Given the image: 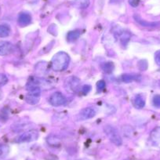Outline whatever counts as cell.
Listing matches in <instances>:
<instances>
[{
    "label": "cell",
    "mask_w": 160,
    "mask_h": 160,
    "mask_svg": "<svg viewBox=\"0 0 160 160\" xmlns=\"http://www.w3.org/2000/svg\"><path fill=\"white\" fill-rule=\"evenodd\" d=\"M104 132H105L106 135L109 138V140L114 144H115L116 146L122 145V139L115 127L111 125L105 126L104 127Z\"/></svg>",
    "instance_id": "obj_3"
},
{
    "label": "cell",
    "mask_w": 160,
    "mask_h": 160,
    "mask_svg": "<svg viewBox=\"0 0 160 160\" xmlns=\"http://www.w3.org/2000/svg\"><path fill=\"white\" fill-rule=\"evenodd\" d=\"M155 63L158 64V66H160V50L157 51L155 54Z\"/></svg>",
    "instance_id": "obj_25"
},
{
    "label": "cell",
    "mask_w": 160,
    "mask_h": 160,
    "mask_svg": "<svg viewBox=\"0 0 160 160\" xmlns=\"http://www.w3.org/2000/svg\"><path fill=\"white\" fill-rule=\"evenodd\" d=\"M47 141H48V144H50V145H58L60 144V141L58 138H57L56 137H50L47 139Z\"/></svg>",
    "instance_id": "obj_21"
},
{
    "label": "cell",
    "mask_w": 160,
    "mask_h": 160,
    "mask_svg": "<svg viewBox=\"0 0 160 160\" xmlns=\"http://www.w3.org/2000/svg\"><path fill=\"white\" fill-rule=\"evenodd\" d=\"M151 139L154 143H160V127H156L151 133Z\"/></svg>",
    "instance_id": "obj_14"
},
{
    "label": "cell",
    "mask_w": 160,
    "mask_h": 160,
    "mask_svg": "<svg viewBox=\"0 0 160 160\" xmlns=\"http://www.w3.org/2000/svg\"><path fill=\"white\" fill-rule=\"evenodd\" d=\"M130 36H131V35H130V34L128 32H122V33L120 35V40H121L122 43L127 45L129 42V41H130Z\"/></svg>",
    "instance_id": "obj_19"
},
{
    "label": "cell",
    "mask_w": 160,
    "mask_h": 160,
    "mask_svg": "<svg viewBox=\"0 0 160 160\" xmlns=\"http://www.w3.org/2000/svg\"><path fill=\"white\" fill-rule=\"evenodd\" d=\"M81 35V31L79 29H75V30L70 31L67 35V39L68 42H74L76 39L79 38Z\"/></svg>",
    "instance_id": "obj_11"
},
{
    "label": "cell",
    "mask_w": 160,
    "mask_h": 160,
    "mask_svg": "<svg viewBox=\"0 0 160 160\" xmlns=\"http://www.w3.org/2000/svg\"><path fill=\"white\" fill-rule=\"evenodd\" d=\"M134 19L138 23L141 25L144 26V27H155V26L158 25V23H151V22H147V21H144V20L141 19L139 16L138 15H135Z\"/></svg>",
    "instance_id": "obj_17"
},
{
    "label": "cell",
    "mask_w": 160,
    "mask_h": 160,
    "mask_svg": "<svg viewBox=\"0 0 160 160\" xmlns=\"http://www.w3.org/2000/svg\"><path fill=\"white\" fill-rule=\"evenodd\" d=\"M90 90H91V87H90V85H85L83 86L82 88V91L84 93H88Z\"/></svg>",
    "instance_id": "obj_27"
},
{
    "label": "cell",
    "mask_w": 160,
    "mask_h": 160,
    "mask_svg": "<svg viewBox=\"0 0 160 160\" xmlns=\"http://www.w3.org/2000/svg\"><path fill=\"white\" fill-rule=\"evenodd\" d=\"M10 152V147L7 144H0V160L3 159L8 155Z\"/></svg>",
    "instance_id": "obj_18"
},
{
    "label": "cell",
    "mask_w": 160,
    "mask_h": 160,
    "mask_svg": "<svg viewBox=\"0 0 160 160\" xmlns=\"http://www.w3.org/2000/svg\"><path fill=\"white\" fill-rule=\"evenodd\" d=\"M101 68H102V70L104 71V72H105L106 74H111L113 72L114 69H115V65L111 61H108V62L104 63Z\"/></svg>",
    "instance_id": "obj_16"
},
{
    "label": "cell",
    "mask_w": 160,
    "mask_h": 160,
    "mask_svg": "<svg viewBox=\"0 0 160 160\" xmlns=\"http://www.w3.org/2000/svg\"><path fill=\"white\" fill-rule=\"evenodd\" d=\"M69 63V55L65 52H58L52 58L51 68L55 72H62L68 67Z\"/></svg>",
    "instance_id": "obj_1"
},
{
    "label": "cell",
    "mask_w": 160,
    "mask_h": 160,
    "mask_svg": "<svg viewBox=\"0 0 160 160\" xmlns=\"http://www.w3.org/2000/svg\"><path fill=\"white\" fill-rule=\"evenodd\" d=\"M18 24L21 26L24 27V26L28 25L32 21V17L29 13H21L18 16Z\"/></svg>",
    "instance_id": "obj_9"
},
{
    "label": "cell",
    "mask_w": 160,
    "mask_h": 160,
    "mask_svg": "<svg viewBox=\"0 0 160 160\" xmlns=\"http://www.w3.org/2000/svg\"><path fill=\"white\" fill-rule=\"evenodd\" d=\"M10 28L7 24H1L0 25V37L6 38L8 37L10 34Z\"/></svg>",
    "instance_id": "obj_15"
},
{
    "label": "cell",
    "mask_w": 160,
    "mask_h": 160,
    "mask_svg": "<svg viewBox=\"0 0 160 160\" xmlns=\"http://www.w3.org/2000/svg\"><path fill=\"white\" fill-rule=\"evenodd\" d=\"M66 98L64 95L60 92H56L53 93L50 98V103L54 107H59L66 104Z\"/></svg>",
    "instance_id": "obj_6"
},
{
    "label": "cell",
    "mask_w": 160,
    "mask_h": 160,
    "mask_svg": "<svg viewBox=\"0 0 160 160\" xmlns=\"http://www.w3.org/2000/svg\"><path fill=\"white\" fill-rule=\"evenodd\" d=\"M133 104H134L135 108H143L145 105V100H144V97L141 94L137 95L134 98V100H133Z\"/></svg>",
    "instance_id": "obj_10"
},
{
    "label": "cell",
    "mask_w": 160,
    "mask_h": 160,
    "mask_svg": "<svg viewBox=\"0 0 160 160\" xmlns=\"http://www.w3.org/2000/svg\"><path fill=\"white\" fill-rule=\"evenodd\" d=\"M129 3L131 7H137L140 3V0H129Z\"/></svg>",
    "instance_id": "obj_26"
},
{
    "label": "cell",
    "mask_w": 160,
    "mask_h": 160,
    "mask_svg": "<svg viewBox=\"0 0 160 160\" xmlns=\"http://www.w3.org/2000/svg\"><path fill=\"white\" fill-rule=\"evenodd\" d=\"M38 138V133L36 130H28L25 133H22L16 139V141L18 143H28L32 141H36Z\"/></svg>",
    "instance_id": "obj_4"
},
{
    "label": "cell",
    "mask_w": 160,
    "mask_h": 160,
    "mask_svg": "<svg viewBox=\"0 0 160 160\" xmlns=\"http://www.w3.org/2000/svg\"><path fill=\"white\" fill-rule=\"evenodd\" d=\"M27 89L28 90V93H27L25 98L27 103L32 105L38 104L41 95V90L39 87L35 86H28Z\"/></svg>",
    "instance_id": "obj_2"
},
{
    "label": "cell",
    "mask_w": 160,
    "mask_h": 160,
    "mask_svg": "<svg viewBox=\"0 0 160 160\" xmlns=\"http://www.w3.org/2000/svg\"><path fill=\"white\" fill-rule=\"evenodd\" d=\"M97 112L95 108L92 107L85 108L82 109L80 113L78 114V119L79 120H87L93 118L96 115Z\"/></svg>",
    "instance_id": "obj_7"
},
{
    "label": "cell",
    "mask_w": 160,
    "mask_h": 160,
    "mask_svg": "<svg viewBox=\"0 0 160 160\" xmlns=\"http://www.w3.org/2000/svg\"><path fill=\"white\" fill-rule=\"evenodd\" d=\"M138 68H140V70L141 71H145L148 68V62L145 60H141L138 62Z\"/></svg>",
    "instance_id": "obj_22"
},
{
    "label": "cell",
    "mask_w": 160,
    "mask_h": 160,
    "mask_svg": "<svg viewBox=\"0 0 160 160\" xmlns=\"http://www.w3.org/2000/svg\"><path fill=\"white\" fill-rule=\"evenodd\" d=\"M64 86L68 91L70 93H75L79 87V79L75 76L68 77L66 79Z\"/></svg>",
    "instance_id": "obj_5"
},
{
    "label": "cell",
    "mask_w": 160,
    "mask_h": 160,
    "mask_svg": "<svg viewBox=\"0 0 160 160\" xmlns=\"http://www.w3.org/2000/svg\"><path fill=\"white\" fill-rule=\"evenodd\" d=\"M152 103L155 108H160V95H155L152 100Z\"/></svg>",
    "instance_id": "obj_23"
},
{
    "label": "cell",
    "mask_w": 160,
    "mask_h": 160,
    "mask_svg": "<svg viewBox=\"0 0 160 160\" xmlns=\"http://www.w3.org/2000/svg\"><path fill=\"white\" fill-rule=\"evenodd\" d=\"M8 82V78L3 74H0V87L6 85Z\"/></svg>",
    "instance_id": "obj_24"
},
{
    "label": "cell",
    "mask_w": 160,
    "mask_h": 160,
    "mask_svg": "<svg viewBox=\"0 0 160 160\" xmlns=\"http://www.w3.org/2000/svg\"><path fill=\"white\" fill-rule=\"evenodd\" d=\"M72 4L78 9H86L90 5V0H74Z\"/></svg>",
    "instance_id": "obj_12"
},
{
    "label": "cell",
    "mask_w": 160,
    "mask_h": 160,
    "mask_svg": "<svg viewBox=\"0 0 160 160\" xmlns=\"http://www.w3.org/2000/svg\"><path fill=\"white\" fill-rule=\"evenodd\" d=\"M138 78H141V76L133 75V74H123V75L121 76V79H122V82H127V83L138 80Z\"/></svg>",
    "instance_id": "obj_13"
},
{
    "label": "cell",
    "mask_w": 160,
    "mask_h": 160,
    "mask_svg": "<svg viewBox=\"0 0 160 160\" xmlns=\"http://www.w3.org/2000/svg\"><path fill=\"white\" fill-rule=\"evenodd\" d=\"M15 47L10 42H0V55L7 56L13 53Z\"/></svg>",
    "instance_id": "obj_8"
},
{
    "label": "cell",
    "mask_w": 160,
    "mask_h": 160,
    "mask_svg": "<svg viewBox=\"0 0 160 160\" xmlns=\"http://www.w3.org/2000/svg\"><path fill=\"white\" fill-rule=\"evenodd\" d=\"M105 87H106V83L104 80H100V81H98V83H97V90H98V93L102 92L103 90L105 89Z\"/></svg>",
    "instance_id": "obj_20"
}]
</instances>
